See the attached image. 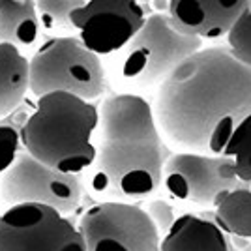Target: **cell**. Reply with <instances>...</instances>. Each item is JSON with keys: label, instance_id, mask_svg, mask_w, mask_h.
<instances>
[{"label": "cell", "instance_id": "3", "mask_svg": "<svg viewBox=\"0 0 251 251\" xmlns=\"http://www.w3.org/2000/svg\"><path fill=\"white\" fill-rule=\"evenodd\" d=\"M169 156L163 141H100L94 163L84 171L83 186L100 202L147 201L163 184Z\"/></svg>", "mask_w": 251, "mask_h": 251}, {"label": "cell", "instance_id": "9", "mask_svg": "<svg viewBox=\"0 0 251 251\" xmlns=\"http://www.w3.org/2000/svg\"><path fill=\"white\" fill-rule=\"evenodd\" d=\"M163 186L173 197L199 206H214L221 193L248 188L236 176L230 157L197 152L171 154L163 167Z\"/></svg>", "mask_w": 251, "mask_h": 251}, {"label": "cell", "instance_id": "5", "mask_svg": "<svg viewBox=\"0 0 251 251\" xmlns=\"http://www.w3.org/2000/svg\"><path fill=\"white\" fill-rule=\"evenodd\" d=\"M202 49L199 38L184 36L167 13L148 15L143 28L126 47L122 75L139 84H161L180 64Z\"/></svg>", "mask_w": 251, "mask_h": 251}, {"label": "cell", "instance_id": "13", "mask_svg": "<svg viewBox=\"0 0 251 251\" xmlns=\"http://www.w3.org/2000/svg\"><path fill=\"white\" fill-rule=\"evenodd\" d=\"M159 251H232L229 238L210 214H182L167 234L161 236Z\"/></svg>", "mask_w": 251, "mask_h": 251}, {"label": "cell", "instance_id": "18", "mask_svg": "<svg viewBox=\"0 0 251 251\" xmlns=\"http://www.w3.org/2000/svg\"><path fill=\"white\" fill-rule=\"evenodd\" d=\"M83 4V0H42L36 2L38 17L40 23L47 30H70L74 28L72 25V13Z\"/></svg>", "mask_w": 251, "mask_h": 251}, {"label": "cell", "instance_id": "8", "mask_svg": "<svg viewBox=\"0 0 251 251\" xmlns=\"http://www.w3.org/2000/svg\"><path fill=\"white\" fill-rule=\"evenodd\" d=\"M0 251H86L79 229L54 208L17 204L0 214Z\"/></svg>", "mask_w": 251, "mask_h": 251}, {"label": "cell", "instance_id": "21", "mask_svg": "<svg viewBox=\"0 0 251 251\" xmlns=\"http://www.w3.org/2000/svg\"><path fill=\"white\" fill-rule=\"evenodd\" d=\"M145 210H147V214L150 216V220L154 221V225L157 227L161 236L167 234L169 229L175 225V221H176V218H178L176 214H175V208L169 204L167 201H163V199L150 201Z\"/></svg>", "mask_w": 251, "mask_h": 251}, {"label": "cell", "instance_id": "15", "mask_svg": "<svg viewBox=\"0 0 251 251\" xmlns=\"http://www.w3.org/2000/svg\"><path fill=\"white\" fill-rule=\"evenodd\" d=\"M28 90V60L19 49L0 45V118L15 111Z\"/></svg>", "mask_w": 251, "mask_h": 251}, {"label": "cell", "instance_id": "19", "mask_svg": "<svg viewBox=\"0 0 251 251\" xmlns=\"http://www.w3.org/2000/svg\"><path fill=\"white\" fill-rule=\"evenodd\" d=\"M227 43L230 54L251 70V8L230 28Z\"/></svg>", "mask_w": 251, "mask_h": 251}, {"label": "cell", "instance_id": "16", "mask_svg": "<svg viewBox=\"0 0 251 251\" xmlns=\"http://www.w3.org/2000/svg\"><path fill=\"white\" fill-rule=\"evenodd\" d=\"M210 218L225 234L251 238V189L238 188L221 193Z\"/></svg>", "mask_w": 251, "mask_h": 251}, {"label": "cell", "instance_id": "11", "mask_svg": "<svg viewBox=\"0 0 251 251\" xmlns=\"http://www.w3.org/2000/svg\"><path fill=\"white\" fill-rule=\"evenodd\" d=\"M251 8L248 0L204 2V0H169V21L184 36L218 40L229 36L230 28Z\"/></svg>", "mask_w": 251, "mask_h": 251}, {"label": "cell", "instance_id": "4", "mask_svg": "<svg viewBox=\"0 0 251 251\" xmlns=\"http://www.w3.org/2000/svg\"><path fill=\"white\" fill-rule=\"evenodd\" d=\"M105 72L100 56L79 38L58 36L45 42L28 60V90L36 98L66 92L84 101L103 94Z\"/></svg>", "mask_w": 251, "mask_h": 251}, {"label": "cell", "instance_id": "14", "mask_svg": "<svg viewBox=\"0 0 251 251\" xmlns=\"http://www.w3.org/2000/svg\"><path fill=\"white\" fill-rule=\"evenodd\" d=\"M40 36V17L32 0H0V45L28 49Z\"/></svg>", "mask_w": 251, "mask_h": 251}, {"label": "cell", "instance_id": "1", "mask_svg": "<svg viewBox=\"0 0 251 251\" xmlns=\"http://www.w3.org/2000/svg\"><path fill=\"white\" fill-rule=\"evenodd\" d=\"M154 111L161 135L175 145L223 156L251 115V70L227 47L201 49L159 84Z\"/></svg>", "mask_w": 251, "mask_h": 251}, {"label": "cell", "instance_id": "17", "mask_svg": "<svg viewBox=\"0 0 251 251\" xmlns=\"http://www.w3.org/2000/svg\"><path fill=\"white\" fill-rule=\"evenodd\" d=\"M223 156L234 161L236 176L246 186H251V115L238 126L234 135L230 137Z\"/></svg>", "mask_w": 251, "mask_h": 251}, {"label": "cell", "instance_id": "20", "mask_svg": "<svg viewBox=\"0 0 251 251\" xmlns=\"http://www.w3.org/2000/svg\"><path fill=\"white\" fill-rule=\"evenodd\" d=\"M21 133L11 126H0V176L15 163L19 157Z\"/></svg>", "mask_w": 251, "mask_h": 251}, {"label": "cell", "instance_id": "10", "mask_svg": "<svg viewBox=\"0 0 251 251\" xmlns=\"http://www.w3.org/2000/svg\"><path fill=\"white\" fill-rule=\"evenodd\" d=\"M145 21V8L135 0L83 2L72 13V25L79 32V40L98 56L126 49Z\"/></svg>", "mask_w": 251, "mask_h": 251}, {"label": "cell", "instance_id": "2", "mask_svg": "<svg viewBox=\"0 0 251 251\" xmlns=\"http://www.w3.org/2000/svg\"><path fill=\"white\" fill-rule=\"evenodd\" d=\"M100 109L66 92L38 98L34 113L21 129L25 152L64 175H81L94 163Z\"/></svg>", "mask_w": 251, "mask_h": 251}, {"label": "cell", "instance_id": "7", "mask_svg": "<svg viewBox=\"0 0 251 251\" xmlns=\"http://www.w3.org/2000/svg\"><path fill=\"white\" fill-rule=\"evenodd\" d=\"M83 199L79 175H64L40 163L28 152H21L15 163L0 176V201L10 208L17 204H43L72 214Z\"/></svg>", "mask_w": 251, "mask_h": 251}, {"label": "cell", "instance_id": "6", "mask_svg": "<svg viewBox=\"0 0 251 251\" xmlns=\"http://www.w3.org/2000/svg\"><path fill=\"white\" fill-rule=\"evenodd\" d=\"M77 229L86 251H159L161 244L147 210L127 202H96Z\"/></svg>", "mask_w": 251, "mask_h": 251}, {"label": "cell", "instance_id": "12", "mask_svg": "<svg viewBox=\"0 0 251 251\" xmlns=\"http://www.w3.org/2000/svg\"><path fill=\"white\" fill-rule=\"evenodd\" d=\"M100 141H163L156 111L145 98L118 94L107 98L100 109Z\"/></svg>", "mask_w": 251, "mask_h": 251}]
</instances>
